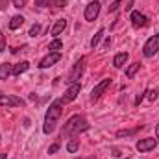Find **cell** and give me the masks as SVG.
I'll use <instances>...</instances> for the list:
<instances>
[{"label": "cell", "mask_w": 159, "mask_h": 159, "mask_svg": "<svg viewBox=\"0 0 159 159\" xmlns=\"http://www.w3.org/2000/svg\"><path fill=\"white\" fill-rule=\"evenodd\" d=\"M63 100L59 98V100H54L52 104H50V107H48V111H46V115H44V124H43V131L46 133V135H50L54 129H56V126H57V120L61 117V113H63Z\"/></svg>", "instance_id": "6da1fadb"}, {"label": "cell", "mask_w": 159, "mask_h": 159, "mask_svg": "<svg viewBox=\"0 0 159 159\" xmlns=\"http://www.w3.org/2000/svg\"><path fill=\"white\" fill-rule=\"evenodd\" d=\"M89 129V124L87 120L80 115H72L70 119L65 122L63 129H61V137H78L80 133L87 131Z\"/></svg>", "instance_id": "7a4b0ae2"}, {"label": "cell", "mask_w": 159, "mask_h": 159, "mask_svg": "<svg viewBox=\"0 0 159 159\" xmlns=\"http://www.w3.org/2000/svg\"><path fill=\"white\" fill-rule=\"evenodd\" d=\"M83 69H85V57H81L80 61L74 63V67H72V70H70V74L67 76V83L69 85H72V83H78V80L81 78V74H83Z\"/></svg>", "instance_id": "3957f363"}, {"label": "cell", "mask_w": 159, "mask_h": 159, "mask_svg": "<svg viewBox=\"0 0 159 159\" xmlns=\"http://www.w3.org/2000/svg\"><path fill=\"white\" fill-rule=\"evenodd\" d=\"M157 52H159V34L154 35V37H150V39L144 43V46H143V56H144V57H154Z\"/></svg>", "instance_id": "277c9868"}, {"label": "cell", "mask_w": 159, "mask_h": 159, "mask_svg": "<svg viewBox=\"0 0 159 159\" xmlns=\"http://www.w3.org/2000/svg\"><path fill=\"white\" fill-rule=\"evenodd\" d=\"M98 15H100V2H98V0L89 2L87 7H85V13H83L85 20H87V22H93V20L98 19Z\"/></svg>", "instance_id": "5b68a950"}, {"label": "cell", "mask_w": 159, "mask_h": 159, "mask_svg": "<svg viewBox=\"0 0 159 159\" xmlns=\"http://www.w3.org/2000/svg\"><path fill=\"white\" fill-rule=\"evenodd\" d=\"M37 7H46L50 11H59L67 6V0H35Z\"/></svg>", "instance_id": "8992f818"}, {"label": "cell", "mask_w": 159, "mask_h": 159, "mask_svg": "<svg viewBox=\"0 0 159 159\" xmlns=\"http://www.w3.org/2000/svg\"><path fill=\"white\" fill-rule=\"evenodd\" d=\"M0 106H6V107H22L24 100L19 98V96H13V94H2L0 96Z\"/></svg>", "instance_id": "52a82bcc"}, {"label": "cell", "mask_w": 159, "mask_h": 159, "mask_svg": "<svg viewBox=\"0 0 159 159\" xmlns=\"http://www.w3.org/2000/svg\"><path fill=\"white\" fill-rule=\"evenodd\" d=\"M156 146H157V141H156L154 137L139 139V141H137V144H135V148H137L141 154H144V152H150V150H154Z\"/></svg>", "instance_id": "ba28073f"}, {"label": "cell", "mask_w": 159, "mask_h": 159, "mask_svg": "<svg viewBox=\"0 0 159 159\" xmlns=\"http://www.w3.org/2000/svg\"><path fill=\"white\" fill-rule=\"evenodd\" d=\"M109 85H111V80H109V78L102 80L98 85H94V89L91 91V100H93V102H94V100H98V98L107 91V87H109Z\"/></svg>", "instance_id": "9c48e42d"}, {"label": "cell", "mask_w": 159, "mask_h": 159, "mask_svg": "<svg viewBox=\"0 0 159 159\" xmlns=\"http://www.w3.org/2000/svg\"><path fill=\"white\" fill-rule=\"evenodd\" d=\"M59 59H61V54H59V52H50L48 56H44L39 61V69H50V67H54Z\"/></svg>", "instance_id": "30bf717a"}, {"label": "cell", "mask_w": 159, "mask_h": 159, "mask_svg": "<svg viewBox=\"0 0 159 159\" xmlns=\"http://www.w3.org/2000/svg\"><path fill=\"white\" fill-rule=\"evenodd\" d=\"M80 89H81V85L80 83H72L67 91H65V94H63V102L65 104H69V102H72V100H76V96L80 94Z\"/></svg>", "instance_id": "8fae6325"}, {"label": "cell", "mask_w": 159, "mask_h": 159, "mask_svg": "<svg viewBox=\"0 0 159 159\" xmlns=\"http://www.w3.org/2000/svg\"><path fill=\"white\" fill-rule=\"evenodd\" d=\"M131 24H133V28H144V26H148V17L139 11H131Z\"/></svg>", "instance_id": "7c38bea8"}, {"label": "cell", "mask_w": 159, "mask_h": 159, "mask_svg": "<svg viewBox=\"0 0 159 159\" xmlns=\"http://www.w3.org/2000/svg\"><path fill=\"white\" fill-rule=\"evenodd\" d=\"M67 28V20L65 19H57L56 22H54V26L50 28V35H54V37H57L63 30Z\"/></svg>", "instance_id": "4fadbf2b"}, {"label": "cell", "mask_w": 159, "mask_h": 159, "mask_svg": "<svg viewBox=\"0 0 159 159\" xmlns=\"http://www.w3.org/2000/svg\"><path fill=\"white\" fill-rule=\"evenodd\" d=\"M128 57H129V54H128V52H119V54L113 57V67H115V69H122V67L126 65Z\"/></svg>", "instance_id": "5bb4252c"}, {"label": "cell", "mask_w": 159, "mask_h": 159, "mask_svg": "<svg viewBox=\"0 0 159 159\" xmlns=\"http://www.w3.org/2000/svg\"><path fill=\"white\" fill-rule=\"evenodd\" d=\"M28 69H30V63H28V61H20V63L13 65L11 74H13V76H20V74H22V72H26Z\"/></svg>", "instance_id": "9a60e30c"}, {"label": "cell", "mask_w": 159, "mask_h": 159, "mask_svg": "<svg viewBox=\"0 0 159 159\" xmlns=\"http://www.w3.org/2000/svg\"><path fill=\"white\" fill-rule=\"evenodd\" d=\"M22 24H24V17L22 15H15V17H11L7 26H9V30H19Z\"/></svg>", "instance_id": "2e32d148"}, {"label": "cell", "mask_w": 159, "mask_h": 159, "mask_svg": "<svg viewBox=\"0 0 159 159\" xmlns=\"http://www.w3.org/2000/svg\"><path fill=\"white\" fill-rule=\"evenodd\" d=\"M11 69H13V65H9V63H2L0 65V80H7L11 76Z\"/></svg>", "instance_id": "e0dca14e"}, {"label": "cell", "mask_w": 159, "mask_h": 159, "mask_svg": "<svg viewBox=\"0 0 159 159\" xmlns=\"http://www.w3.org/2000/svg\"><path fill=\"white\" fill-rule=\"evenodd\" d=\"M139 69H141V63H139V61H137V63H131V65L126 69V76L131 80L135 74H137V70H139Z\"/></svg>", "instance_id": "ac0fdd59"}, {"label": "cell", "mask_w": 159, "mask_h": 159, "mask_svg": "<svg viewBox=\"0 0 159 159\" xmlns=\"http://www.w3.org/2000/svg\"><path fill=\"white\" fill-rule=\"evenodd\" d=\"M104 34H106V30H104V28H100V30L96 32V35H94V37L91 39V48H96V46H98V43H100V39L104 37Z\"/></svg>", "instance_id": "d6986e66"}, {"label": "cell", "mask_w": 159, "mask_h": 159, "mask_svg": "<svg viewBox=\"0 0 159 159\" xmlns=\"http://www.w3.org/2000/svg\"><path fill=\"white\" fill-rule=\"evenodd\" d=\"M78 148H80V139H70L69 144H67V152L74 154V152H78Z\"/></svg>", "instance_id": "ffe728a7"}, {"label": "cell", "mask_w": 159, "mask_h": 159, "mask_svg": "<svg viewBox=\"0 0 159 159\" xmlns=\"http://www.w3.org/2000/svg\"><path fill=\"white\" fill-rule=\"evenodd\" d=\"M61 48H63V43H61L59 39H54L52 43H50V46H48V50H50V52H59Z\"/></svg>", "instance_id": "44dd1931"}, {"label": "cell", "mask_w": 159, "mask_h": 159, "mask_svg": "<svg viewBox=\"0 0 159 159\" xmlns=\"http://www.w3.org/2000/svg\"><path fill=\"white\" fill-rule=\"evenodd\" d=\"M41 34V24L39 22H35V24H32V28H30V32H28V35L30 37H37Z\"/></svg>", "instance_id": "7402d4cb"}, {"label": "cell", "mask_w": 159, "mask_h": 159, "mask_svg": "<svg viewBox=\"0 0 159 159\" xmlns=\"http://www.w3.org/2000/svg\"><path fill=\"white\" fill-rule=\"evenodd\" d=\"M141 128H133V129H120L117 131V137H128V135H133V133H137Z\"/></svg>", "instance_id": "603a6c76"}, {"label": "cell", "mask_w": 159, "mask_h": 159, "mask_svg": "<svg viewBox=\"0 0 159 159\" xmlns=\"http://www.w3.org/2000/svg\"><path fill=\"white\" fill-rule=\"evenodd\" d=\"M26 4H28V0H13V6H15L17 9H22V7H26Z\"/></svg>", "instance_id": "cb8c5ba5"}, {"label": "cell", "mask_w": 159, "mask_h": 159, "mask_svg": "<svg viewBox=\"0 0 159 159\" xmlns=\"http://www.w3.org/2000/svg\"><path fill=\"white\" fill-rule=\"evenodd\" d=\"M59 150V143H54L52 146H48V156H52V154H56Z\"/></svg>", "instance_id": "d4e9b609"}, {"label": "cell", "mask_w": 159, "mask_h": 159, "mask_svg": "<svg viewBox=\"0 0 159 159\" xmlns=\"http://www.w3.org/2000/svg\"><path fill=\"white\" fill-rule=\"evenodd\" d=\"M0 52H6V37H4L2 30H0Z\"/></svg>", "instance_id": "484cf974"}, {"label": "cell", "mask_w": 159, "mask_h": 159, "mask_svg": "<svg viewBox=\"0 0 159 159\" xmlns=\"http://www.w3.org/2000/svg\"><path fill=\"white\" fill-rule=\"evenodd\" d=\"M120 2H122V0H115V2H113V4H111V6H109V11H111V13H113V11H117V9H119Z\"/></svg>", "instance_id": "4316f807"}, {"label": "cell", "mask_w": 159, "mask_h": 159, "mask_svg": "<svg viewBox=\"0 0 159 159\" xmlns=\"http://www.w3.org/2000/svg\"><path fill=\"white\" fill-rule=\"evenodd\" d=\"M146 94H148V100H156L157 98V91H146Z\"/></svg>", "instance_id": "83f0119b"}, {"label": "cell", "mask_w": 159, "mask_h": 159, "mask_svg": "<svg viewBox=\"0 0 159 159\" xmlns=\"http://www.w3.org/2000/svg\"><path fill=\"white\" fill-rule=\"evenodd\" d=\"M133 2H135V0H126V6H124V9H126V11H131V7H133Z\"/></svg>", "instance_id": "f1b7e54d"}, {"label": "cell", "mask_w": 159, "mask_h": 159, "mask_svg": "<svg viewBox=\"0 0 159 159\" xmlns=\"http://www.w3.org/2000/svg\"><path fill=\"white\" fill-rule=\"evenodd\" d=\"M7 4H9V0H0V9H6Z\"/></svg>", "instance_id": "f546056e"}, {"label": "cell", "mask_w": 159, "mask_h": 159, "mask_svg": "<svg viewBox=\"0 0 159 159\" xmlns=\"http://www.w3.org/2000/svg\"><path fill=\"white\" fill-rule=\"evenodd\" d=\"M156 139H159V124L156 126Z\"/></svg>", "instance_id": "4dcf8cb0"}, {"label": "cell", "mask_w": 159, "mask_h": 159, "mask_svg": "<svg viewBox=\"0 0 159 159\" xmlns=\"http://www.w3.org/2000/svg\"><path fill=\"white\" fill-rule=\"evenodd\" d=\"M76 159H96L94 156H89V157H76Z\"/></svg>", "instance_id": "1f68e13d"}, {"label": "cell", "mask_w": 159, "mask_h": 159, "mask_svg": "<svg viewBox=\"0 0 159 159\" xmlns=\"http://www.w3.org/2000/svg\"><path fill=\"white\" fill-rule=\"evenodd\" d=\"M0 159H6V154H0Z\"/></svg>", "instance_id": "d6a6232c"}, {"label": "cell", "mask_w": 159, "mask_h": 159, "mask_svg": "<svg viewBox=\"0 0 159 159\" xmlns=\"http://www.w3.org/2000/svg\"><path fill=\"white\" fill-rule=\"evenodd\" d=\"M2 94H4V93H2V91H0V96H2Z\"/></svg>", "instance_id": "836d02e7"}, {"label": "cell", "mask_w": 159, "mask_h": 159, "mask_svg": "<svg viewBox=\"0 0 159 159\" xmlns=\"http://www.w3.org/2000/svg\"><path fill=\"white\" fill-rule=\"evenodd\" d=\"M124 159H128V157H124Z\"/></svg>", "instance_id": "e575fe53"}]
</instances>
